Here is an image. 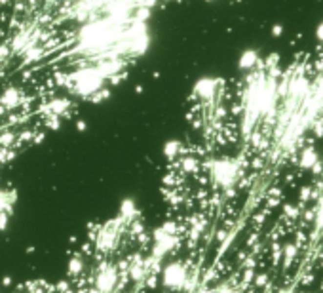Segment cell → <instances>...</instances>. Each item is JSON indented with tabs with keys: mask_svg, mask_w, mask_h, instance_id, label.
<instances>
[{
	"mask_svg": "<svg viewBox=\"0 0 323 293\" xmlns=\"http://www.w3.org/2000/svg\"><path fill=\"white\" fill-rule=\"evenodd\" d=\"M76 128H78V130H86V124L84 122H76Z\"/></svg>",
	"mask_w": 323,
	"mask_h": 293,
	"instance_id": "3",
	"label": "cell"
},
{
	"mask_svg": "<svg viewBox=\"0 0 323 293\" xmlns=\"http://www.w3.org/2000/svg\"><path fill=\"white\" fill-rule=\"evenodd\" d=\"M194 253L185 255V257H175L168 261L162 270H160V286L166 290V293H181L187 278L190 274V269H194Z\"/></svg>",
	"mask_w": 323,
	"mask_h": 293,
	"instance_id": "1",
	"label": "cell"
},
{
	"mask_svg": "<svg viewBox=\"0 0 323 293\" xmlns=\"http://www.w3.org/2000/svg\"><path fill=\"white\" fill-rule=\"evenodd\" d=\"M257 61V55L253 52H247V53H243V57H241V61H239V65L241 67H251L253 63Z\"/></svg>",
	"mask_w": 323,
	"mask_h": 293,
	"instance_id": "2",
	"label": "cell"
}]
</instances>
